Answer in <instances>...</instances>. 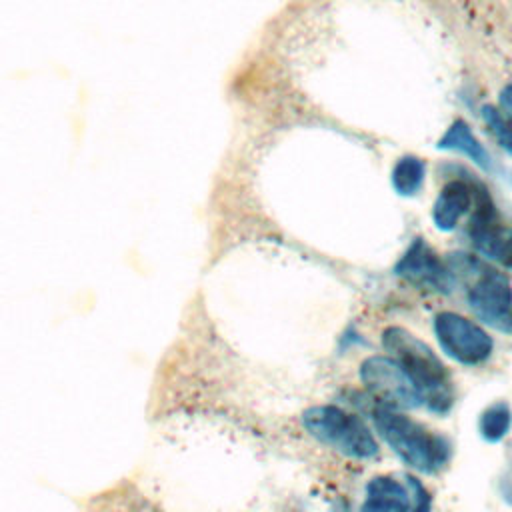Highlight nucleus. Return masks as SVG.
<instances>
[{"label": "nucleus", "instance_id": "5", "mask_svg": "<svg viewBox=\"0 0 512 512\" xmlns=\"http://www.w3.org/2000/svg\"><path fill=\"white\" fill-rule=\"evenodd\" d=\"M434 334L442 352L464 366L486 362L494 350L492 336L474 320L456 312L436 314Z\"/></svg>", "mask_w": 512, "mask_h": 512}, {"label": "nucleus", "instance_id": "15", "mask_svg": "<svg viewBox=\"0 0 512 512\" xmlns=\"http://www.w3.org/2000/svg\"><path fill=\"white\" fill-rule=\"evenodd\" d=\"M406 486L412 496V504H410L408 512H430L432 498H430L428 490L424 488V484L414 476H406Z\"/></svg>", "mask_w": 512, "mask_h": 512}, {"label": "nucleus", "instance_id": "10", "mask_svg": "<svg viewBox=\"0 0 512 512\" xmlns=\"http://www.w3.org/2000/svg\"><path fill=\"white\" fill-rule=\"evenodd\" d=\"M412 496L406 484L392 476H374L366 484L360 512H408Z\"/></svg>", "mask_w": 512, "mask_h": 512}, {"label": "nucleus", "instance_id": "11", "mask_svg": "<svg viewBox=\"0 0 512 512\" xmlns=\"http://www.w3.org/2000/svg\"><path fill=\"white\" fill-rule=\"evenodd\" d=\"M438 148L442 150H454L460 152L464 156H468L474 164H478L484 170H490L492 160L488 150L480 144V140L472 134L470 126L464 120H454L448 130L444 132V136L438 140Z\"/></svg>", "mask_w": 512, "mask_h": 512}, {"label": "nucleus", "instance_id": "6", "mask_svg": "<svg viewBox=\"0 0 512 512\" xmlns=\"http://www.w3.org/2000/svg\"><path fill=\"white\" fill-rule=\"evenodd\" d=\"M468 306L490 328L512 334V284L502 272L482 266L468 288Z\"/></svg>", "mask_w": 512, "mask_h": 512}, {"label": "nucleus", "instance_id": "8", "mask_svg": "<svg viewBox=\"0 0 512 512\" xmlns=\"http://www.w3.org/2000/svg\"><path fill=\"white\" fill-rule=\"evenodd\" d=\"M394 274L424 288H432L438 292H450L454 284V276L450 268L436 256V252L422 240L416 238L404 256L396 262Z\"/></svg>", "mask_w": 512, "mask_h": 512}, {"label": "nucleus", "instance_id": "7", "mask_svg": "<svg viewBox=\"0 0 512 512\" xmlns=\"http://www.w3.org/2000/svg\"><path fill=\"white\" fill-rule=\"evenodd\" d=\"M472 216L468 222V236L474 248L492 260H508V240L490 194L482 186H472Z\"/></svg>", "mask_w": 512, "mask_h": 512}, {"label": "nucleus", "instance_id": "14", "mask_svg": "<svg viewBox=\"0 0 512 512\" xmlns=\"http://www.w3.org/2000/svg\"><path fill=\"white\" fill-rule=\"evenodd\" d=\"M482 116L498 144L512 154V122H508V118L502 116V112L494 106H484Z\"/></svg>", "mask_w": 512, "mask_h": 512}, {"label": "nucleus", "instance_id": "1", "mask_svg": "<svg viewBox=\"0 0 512 512\" xmlns=\"http://www.w3.org/2000/svg\"><path fill=\"white\" fill-rule=\"evenodd\" d=\"M382 346L394 358L422 396V406L446 414L454 404V386L448 368L436 352L402 326H388L382 332Z\"/></svg>", "mask_w": 512, "mask_h": 512}, {"label": "nucleus", "instance_id": "18", "mask_svg": "<svg viewBox=\"0 0 512 512\" xmlns=\"http://www.w3.org/2000/svg\"><path fill=\"white\" fill-rule=\"evenodd\" d=\"M508 256H512V234H510V240H508Z\"/></svg>", "mask_w": 512, "mask_h": 512}, {"label": "nucleus", "instance_id": "17", "mask_svg": "<svg viewBox=\"0 0 512 512\" xmlns=\"http://www.w3.org/2000/svg\"><path fill=\"white\" fill-rule=\"evenodd\" d=\"M332 512H352V510H350V504L346 500H336L332 504Z\"/></svg>", "mask_w": 512, "mask_h": 512}, {"label": "nucleus", "instance_id": "2", "mask_svg": "<svg viewBox=\"0 0 512 512\" xmlns=\"http://www.w3.org/2000/svg\"><path fill=\"white\" fill-rule=\"evenodd\" d=\"M372 420L380 438L408 468L434 474L448 464L452 452L450 442L400 410L376 406Z\"/></svg>", "mask_w": 512, "mask_h": 512}, {"label": "nucleus", "instance_id": "3", "mask_svg": "<svg viewBox=\"0 0 512 512\" xmlns=\"http://www.w3.org/2000/svg\"><path fill=\"white\" fill-rule=\"evenodd\" d=\"M302 424L310 436L348 458H374L378 442L372 430L356 414L334 404L310 406L302 412Z\"/></svg>", "mask_w": 512, "mask_h": 512}, {"label": "nucleus", "instance_id": "16", "mask_svg": "<svg viewBox=\"0 0 512 512\" xmlns=\"http://www.w3.org/2000/svg\"><path fill=\"white\" fill-rule=\"evenodd\" d=\"M500 106L504 110V114L512 120V84H506L500 92Z\"/></svg>", "mask_w": 512, "mask_h": 512}, {"label": "nucleus", "instance_id": "12", "mask_svg": "<svg viewBox=\"0 0 512 512\" xmlns=\"http://www.w3.org/2000/svg\"><path fill=\"white\" fill-rule=\"evenodd\" d=\"M424 176L426 166L418 156H402L392 168L390 182L400 196H412L424 184Z\"/></svg>", "mask_w": 512, "mask_h": 512}, {"label": "nucleus", "instance_id": "13", "mask_svg": "<svg viewBox=\"0 0 512 512\" xmlns=\"http://www.w3.org/2000/svg\"><path fill=\"white\" fill-rule=\"evenodd\" d=\"M510 426H512V408L504 400H498L488 408H484L478 420L480 436L492 444L506 438V434L510 432Z\"/></svg>", "mask_w": 512, "mask_h": 512}, {"label": "nucleus", "instance_id": "9", "mask_svg": "<svg viewBox=\"0 0 512 512\" xmlns=\"http://www.w3.org/2000/svg\"><path fill=\"white\" fill-rule=\"evenodd\" d=\"M472 186L464 180H450L442 186L432 206V220L438 230L450 232L472 206Z\"/></svg>", "mask_w": 512, "mask_h": 512}, {"label": "nucleus", "instance_id": "4", "mask_svg": "<svg viewBox=\"0 0 512 512\" xmlns=\"http://www.w3.org/2000/svg\"><path fill=\"white\" fill-rule=\"evenodd\" d=\"M360 380L378 402L392 410H412L422 406V396L402 366L390 356H370L360 364Z\"/></svg>", "mask_w": 512, "mask_h": 512}]
</instances>
